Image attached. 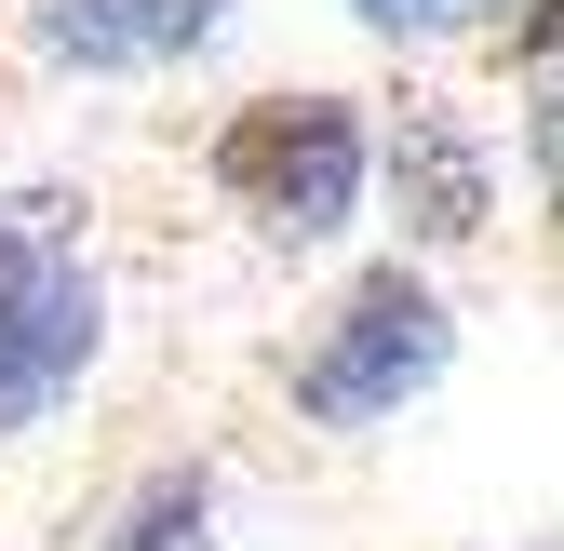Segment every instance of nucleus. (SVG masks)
<instances>
[{
  "label": "nucleus",
  "mask_w": 564,
  "mask_h": 551,
  "mask_svg": "<svg viewBox=\"0 0 564 551\" xmlns=\"http://www.w3.org/2000/svg\"><path fill=\"white\" fill-rule=\"evenodd\" d=\"M229 28V0H41V54L95 67V82H134V67H175Z\"/></svg>",
  "instance_id": "4"
},
{
  "label": "nucleus",
  "mask_w": 564,
  "mask_h": 551,
  "mask_svg": "<svg viewBox=\"0 0 564 551\" xmlns=\"http://www.w3.org/2000/svg\"><path fill=\"white\" fill-rule=\"evenodd\" d=\"M364 28H390V41H457V28H498L511 0H349Z\"/></svg>",
  "instance_id": "7"
},
{
  "label": "nucleus",
  "mask_w": 564,
  "mask_h": 551,
  "mask_svg": "<svg viewBox=\"0 0 564 551\" xmlns=\"http://www.w3.org/2000/svg\"><path fill=\"white\" fill-rule=\"evenodd\" d=\"M216 188L269 242H336L364 216V108L349 95H256L216 121Z\"/></svg>",
  "instance_id": "3"
},
{
  "label": "nucleus",
  "mask_w": 564,
  "mask_h": 551,
  "mask_svg": "<svg viewBox=\"0 0 564 551\" xmlns=\"http://www.w3.org/2000/svg\"><path fill=\"white\" fill-rule=\"evenodd\" d=\"M108 350V283L54 202H0V431H41Z\"/></svg>",
  "instance_id": "1"
},
{
  "label": "nucleus",
  "mask_w": 564,
  "mask_h": 551,
  "mask_svg": "<svg viewBox=\"0 0 564 551\" xmlns=\"http://www.w3.org/2000/svg\"><path fill=\"white\" fill-rule=\"evenodd\" d=\"M390 188H403V229L416 242H470L484 216H498V188H484V149H470V134L431 108V95H416L403 108V149H390Z\"/></svg>",
  "instance_id": "5"
},
{
  "label": "nucleus",
  "mask_w": 564,
  "mask_h": 551,
  "mask_svg": "<svg viewBox=\"0 0 564 551\" xmlns=\"http://www.w3.org/2000/svg\"><path fill=\"white\" fill-rule=\"evenodd\" d=\"M202 525H216V485H202V471H162V485L108 525V551H202Z\"/></svg>",
  "instance_id": "6"
},
{
  "label": "nucleus",
  "mask_w": 564,
  "mask_h": 551,
  "mask_svg": "<svg viewBox=\"0 0 564 551\" xmlns=\"http://www.w3.org/2000/svg\"><path fill=\"white\" fill-rule=\"evenodd\" d=\"M444 364H457V323H444V296L390 256V269H364V283L323 310V336L296 350V418H323V431H377V418H403Z\"/></svg>",
  "instance_id": "2"
}]
</instances>
